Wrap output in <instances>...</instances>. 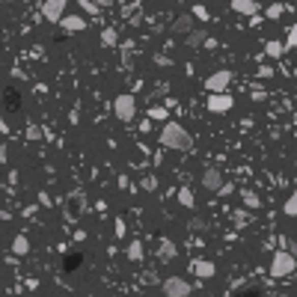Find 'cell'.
<instances>
[{"instance_id": "cell-16", "label": "cell", "mask_w": 297, "mask_h": 297, "mask_svg": "<svg viewBox=\"0 0 297 297\" xmlns=\"http://www.w3.org/2000/svg\"><path fill=\"white\" fill-rule=\"evenodd\" d=\"M241 202H244V208H250V211L262 208V196L256 191H241Z\"/></svg>"}, {"instance_id": "cell-25", "label": "cell", "mask_w": 297, "mask_h": 297, "mask_svg": "<svg viewBox=\"0 0 297 297\" xmlns=\"http://www.w3.org/2000/svg\"><path fill=\"white\" fill-rule=\"evenodd\" d=\"M39 137H42V128L39 125H30L27 128V140H39Z\"/></svg>"}, {"instance_id": "cell-9", "label": "cell", "mask_w": 297, "mask_h": 297, "mask_svg": "<svg viewBox=\"0 0 297 297\" xmlns=\"http://www.w3.org/2000/svg\"><path fill=\"white\" fill-rule=\"evenodd\" d=\"M60 27H63L66 33H80V30H87V18L84 15H63Z\"/></svg>"}, {"instance_id": "cell-12", "label": "cell", "mask_w": 297, "mask_h": 297, "mask_svg": "<svg viewBox=\"0 0 297 297\" xmlns=\"http://www.w3.org/2000/svg\"><path fill=\"white\" fill-rule=\"evenodd\" d=\"M202 45H208V30L205 27H193L187 33V48H202Z\"/></svg>"}, {"instance_id": "cell-5", "label": "cell", "mask_w": 297, "mask_h": 297, "mask_svg": "<svg viewBox=\"0 0 297 297\" xmlns=\"http://www.w3.org/2000/svg\"><path fill=\"white\" fill-rule=\"evenodd\" d=\"M229 84H232V71L229 69H217L208 74V80H205V89L208 92H226Z\"/></svg>"}, {"instance_id": "cell-11", "label": "cell", "mask_w": 297, "mask_h": 297, "mask_svg": "<svg viewBox=\"0 0 297 297\" xmlns=\"http://www.w3.org/2000/svg\"><path fill=\"white\" fill-rule=\"evenodd\" d=\"M229 6H232L238 15H250V18L259 12V3H256V0H232Z\"/></svg>"}, {"instance_id": "cell-6", "label": "cell", "mask_w": 297, "mask_h": 297, "mask_svg": "<svg viewBox=\"0 0 297 297\" xmlns=\"http://www.w3.org/2000/svg\"><path fill=\"white\" fill-rule=\"evenodd\" d=\"M66 3H69V0H45V3H42V15L48 18L51 24H60L63 15H66Z\"/></svg>"}, {"instance_id": "cell-23", "label": "cell", "mask_w": 297, "mask_h": 297, "mask_svg": "<svg viewBox=\"0 0 297 297\" xmlns=\"http://www.w3.org/2000/svg\"><path fill=\"white\" fill-rule=\"evenodd\" d=\"M149 116L157 119V122H167V119H170V116H167V107H152V110H149Z\"/></svg>"}, {"instance_id": "cell-18", "label": "cell", "mask_w": 297, "mask_h": 297, "mask_svg": "<svg viewBox=\"0 0 297 297\" xmlns=\"http://www.w3.org/2000/svg\"><path fill=\"white\" fill-rule=\"evenodd\" d=\"M285 51H288V48H285V42H277V39L264 45V53H267L271 60H280V57H282V53H285Z\"/></svg>"}, {"instance_id": "cell-4", "label": "cell", "mask_w": 297, "mask_h": 297, "mask_svg": "<svg viewBox=\"0 0 297 297\" xmlns=\"http://www.w3.org/2000/svg\"><path fill=\"white\" fill-rule=\"evenodd\" d=\"M191 282L184 277H167L164 280V294L167 297H191Z\"/></svg>"}, {"instance_id": "cell-19", "label": "cell", "mask_w": 297, "mask_h": 297, "mask_svg": "<svg viewBox=\"0 0 297 297\" xmlns=\"http://www.w3.org/2000/svg\"><path fill=\"white\" fill-rule=\"evenodd\" d=\"M175 196H178V202H181L184 208H193V205H196V196H193V191H187V187H178Z\"/></svg>"}, {"instance_id": "cell-29", "label": "cell", "mask_w": 297, "mask_h": 297, "mask_svg": "<svg viewBox=\"0 0 297 297\" xmlns=\"http://www.w3.org/2000/svg\"><path fill=\"white\" fill-rule=\"evenodd\" d=\"M143 187H146V191H155V187H157V178H155V175H149V178L143 181Z\"/></svg>"}, {"instance_id": "cell-27", "label": "cell", "mask_w": 297, "mask_h": 297, "mask_svg": "<svg viewBox=\"0 0 297 297\" xmlns=\"http://www.w3.org/2000/svg\"><path fill=\"white\" fill-rule=\"evenodd\" d=\"M113 229H116V238H125V220H122V217H116Z\"/></svg>"}, {"instance_id": "cell-7", "label": "cell", "mask_w": 297, "mask_h": 297, "mask_svg": "<svg viewBox=\"0 0 297 297\" xmlns=\"http://www.w3.org/2000/svg\"><path fill=\"white\" fill-rule=\"evenodd\" d=\"M235 107V98L226 95V92H211L208 95V110L211 113H229Z\"/></svg>"}, {"instance_id": "cell-3", "label": "cell", "mask_w": 297, "mask_h": 297, "mask_svg": "<svg viewBox=\"0 0 297 297\" xmlns=\"http://www.w3.org/2000/svg\"><path fill=\"white\" fill-rule=\"evenodd\" d=\"M113 113H116L119 122H131V119L137 116V98H134L131 92L116 95V101H113Z\"/></svg>"}, {"instance_id": "cell-10", "label": "cell", "mask_w": 297, "mask_h": 297, "mask_svg": "<svg viewBox=\"0 0 297 297\" xmlns=\"http://www.w3.org/2000/svg\"><path fill=\"white\" fill-rule=\"evenodd\" d=\"M193 274H196L199 280H211V277L217 274V264L208 262V259H196V262H193Z\"/></svg>"}, {"instance_id": "cell-21", "label": "cell", "mask_w": 297, "mask_h": 297, "mask_svg": "<svg viewBox=\"0 0 297 297\" xmlns=\"http://www.w3.org/2000/svg\"><path fill=\"white\" fill-rule=\"evenodd\" d=\"M101 42H104V48H116V45H119V36H116V30H113V27H107L104 33H101Z\"/></svg>"}, {"instance_id": "cell-8", "label": "cell", "mask_w": 297, "mask_h": 297, "mask_svg": "<svg viewBox=\"0 0 297 297\" xmlns=\"http://www.w3.org/2000/svg\"><path fill=\"white\" fill-rule=\"evenodd\" d=\"M202 187L211 193H217L223 187V173H220V167H205V173H202Z\"/></svg>"}, {"instance_id": "cell-31", "label": "cell", "mask_w": 297, "mask_h": 297, "mask_svg": "<svg viewBox=\"0 0 297 297\" xmlns=\"http://www.w3.org/2000/svg\"><path fill=\"white\" fill-rule=\"evenodd\" d=\"M271 74H274V69H271V66H262V69H259V77H271Z\"/></svg>"}, {"instance_id": "cell-32", "label": "cell", "mask_w": 297, "mask_h": 297, "mask_svg": "<svg viewBox=\"0 0 297 297\" xmlns=\"http://www.w3.org/2000/svg\"><path fill=\"white\" fill-rule=\"evenodd\" d=\"M98 6H113V3H122V0H95Z\"/></svg>"}, {"instance_id": "cell-22", "label": "cell", "mask_w": 297, "mask_h": 297, "mask_svg": "<svg viewBox=\"0 0 297 297\" xmlns=\"http://www.w3.org/2000/svg\"><path fill=\"white\" fill-rule=\"evenodd\" d=\"M285 48L291 51V48H297V24H291L288 27V36H285Z\"/></svg>"}, {"instance_id": "cell-20", "label": "cell", "mask_w": 297, "mask_h": 297, "mask_svg": "<svg viewBox=\"0 0 297 297\" xmlns=\"http://www.w3.org/2000/svg\"><path fill=\"white\" fill-rule=\"evenodd\" d=\"M282 214H285V217H297V191H291V196L285 199V205H282Z\"/></svg>"}, {"instance_id": "cell-13", "label": "cell", "mask_w": 297, "mask_h": 297, "mask_svg": "<svg viewBox=\"0 0 297 297\" xmlns=\"http://www.w3.org/2000/svg\"><path fill=\"white\" fill-rule=\"evenodd\" d=\"M193 30V15H178L173 21V33L175 36H187Z\"/></svg>"}, {"instance_id": "cell-30", "label": "cell", "mask_w": 297, "mask_h": 297, "mask_svg": "<svg viewBox=\"0 0 297 297\" xmlns=\"http://www.w3.org/2000/svg\"><path fill=\"white\" fill-rule=\"evenodd\" d=\"M232 191H235V184H229V181H223V187H220L217 193H220V196H229Z\"/></svg>"}, {"instance_id": "cell-33", "label": "cell", "mask_w": 297, "mask_h": 297, "mask_svg": "<svg viewBox=\"0 0 297 297\" xmlns=\"http://www.w3.org/2000/svg\"><path fill=\"white\" fill-rule=\"evenodd\" d=\"M3 3H15V0H3Z\"/></svg>"}, {"instance_id": "cell-2", "label": "cell", "mask_w": 297, "mask_h": 297, "mask_svg": "<svg viewBox=\"0 0 297 297\" xmlns=\"http://www.w3.org/2000/svg\"><path fill=\"white\" fill-rule=\"evenodd\" d=\"M297 267V259L288 253V250H277L274 259H271V277L274 280H282V277H291Z\"/></svg>"}, {"instance_id": "cell-28", "label": "cell", "mask_w": 297, "mask_h": 297, "mask_svg": "<svg viewBox=\"0 0 297 297\" xmlns=\"http://www.w3.org/2000/svg\"><path fill=\"white\" fill-rule=\"evenodd\" d=\"M193 15L199 18V21H208V9L205 6H193Z\"/></svg>"}, {"instance_id": "cell-24", "label": "cell", "mask_w": 297, "mask_h": 297, "mask_svg": "<svg viewBox=\"0 0 297 297\" xmlns=\"http://www.w3.org/2000/svg\"><path fill=\"white\" fill-rule=\"evenodd\" d=\"M80 9H84V12H89V15H98V9H101V6H98L95 0H80Z\"/></svg>"}, {"instance_id": "cell-26", "label": "cell", "mask_w": 297, "mask_h": 297, "mask_svg": "<svg viewBox=\"0 0 297 297\" xmlns=\"http://www.w3.org/2000/svg\"><path fill=\"white\" fill-rule=\"evenodd\" d=\"M282 15V3H274V6H267V18H280Z\"/></svg>"}, {"instance_id": "cell-17", "label": "cell", "mask_w": 297, "mask_h": 297, "mask_svg": "<svg viewBox=\"0 0 297 297\" xmlns=\"http://www.w3.org/2000/svg\"><path fill=\"white\" fill-rule=\"evenodd\" d=\"M30 253V238L27 235H15L12 238V256H27Z\"/></svg>"}, {"instance_id": "cell-1", "label": "cell", "mask_w": 297, "mask_h": 297, "mask_svg": "<svg viewBox=\"0 0 297 297\" xmlns=\"http://www.w3.org/2000/svg\"><path fill=\"white\" fill-rule=\"evenodd\" d=\"M160 146H164V149H175V152H187V149L193 146V137L184 131V125L164 122V131H160Z\"/></svg>"}, {"instance_id": "cell-14", "label": "cell", "mask_w": 297, "mask_h": 297, "mask_svg": "<svg viewBox=\"0 0 297 297\" xmlns=\"http://www.w3.org/2000/svg\"><path fill=\"white\" fill-rule=\"evenodd\" d=\"M157 256H160V262H173L175 256H178V247H175L170 238H164V241H160V250H157Z\"/></svg>"}, {"instance_id": "cell-15", "label": "cell", "mask_w": 297, "mask_h": 297, "mask_svg": "<svg viewBox=\"0 0 297 297\" xmlns=\"http://www.w3.org/2000/svg\"><path fill=\"white\" fill-rule=\"evenodd\" d=\"M125 256H128V262H143V241L140 238H134L131 244L125 247Z\"/></svg>"}]
</instances>
